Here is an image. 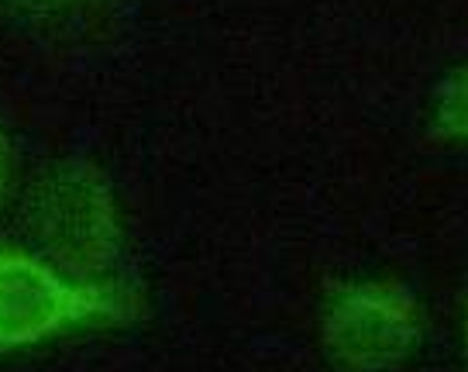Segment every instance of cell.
<instances>
[{"instance_id": "6da1fadb", "label": "cell", "mask_w": 468, "mask_h": 372, "mask_svg": "<svg viewBox=\"0 0 468 372\" xmlns=\"http://www.w3.org/2000/svg\"><path fill=\"white\" fill-rule=\"evenodd\" d=\"M417 311L396 286H362L337 303L331 317V345L355 366L396 362L413 342Z\"/></svg>"}, {"instance_id": "7a4b0ae2", "label": "cell", "mask_w": 468, "mask_h": 372, "mask_svg": "<svg viewBox=\"0 0 468 372\" xmlns=\"http://www.w3.org/2000/svg\"><path fill=\"white\" fill-rule=\"evenodd\" d=\"M93 307L21 255L0 252V342H28Z\"/></svg>"}, {"instance_id": "3957f363", "label": "cell", "mask_w": 468, "mask_h": 372, "mask_svg": "<svg viewBox=\"0 0 468 372\" xmlns=\"http://www.w3.org/2000/svg\"><path fill=\"white\" fill-rule=\"evenodd\" d=\"M441 124L454 134H468V69L444 87L441 97Z\"/></svg>"}]
</instances>
